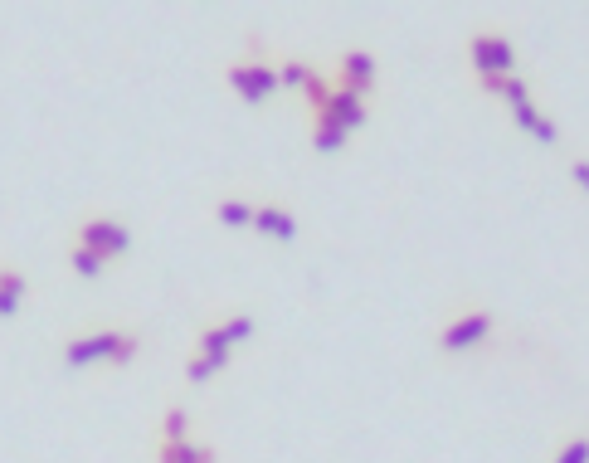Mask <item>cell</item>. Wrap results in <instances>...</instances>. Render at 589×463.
Returning a JSON list of instances; mask_svg holds the SVG:
<instances>
[{
  "mask_svg": "<svg viewBox=\"0 0 589 463\" xmlns=\"http://www.w3.org/2000/svg\"><path fill=\"white\" fill-rule=\"evenodd\" d=\"M468 59L478 78H512L516 74V44L502 30H478L468 35Z\"/></svg>",
  "mask_w": 589,
  "mask_h": 463,
  "instance_id": "obj_1",
  "label": "cell"
},
{
  "mask_svg": "<svg viewBox=\"0 0 589 463\" xmlns=\"http://www.w3.org/2000/svg\"><path fill=\"white\" fill-rule=\"evenodd\" d=\"M224 83L244 98V103H268L273 93H278V64L273 59H234L229 69H224Z\"/></svg>",
  "mask_w": 589,
  "mask_h": 463,
  "instance_id": "obj_2",
  "label": "cell"
},
{
  "mask_svg": "<svg viewBox=\"0 0 589 463\" xmlns=\"http://www.w3.org/2000/svg\"><path fill=\"white\" fill-rule=\"evenodd\" d=\"M492 332H497V312L492 308H468V312H458V317L439 332V351H448V356L473 351V347H482Z\"/></svg>",
  "mask_w": 589,
  "mask_h": 463,
  "instance_id": "obj_3",
  "label": "cell"
},
{
  "mask_svg": "<svg viewBox=\"0 0 589 463\" xmlns=\"http://www.w3.org/2000/svg\"><path fill=\"white\" fill-rule=\"evenodd\" d=\"M74 244H83V249H93V254H103V259H122L127 249H132V230L122 225V220H112V215H88L83 225H78Z\"/></svg>",
  "mask_w": 589,
  "mask_h": 463,
  "instance_id": "obj_4",
  "label": "cell"
},
{
  "mask_svg": "<svg viewBox=\"0 0 589 463\" xmlns=\"http://www.w3.org/2000/svg\"><path fill=\"white\" fill-rule=\"evenodd\" d=\"M336 88H346L356 98H370L375 93V54L370 49H346L336 59Z\"/></svg>",
  "mask_w": 589,
  "mask_h": 463,
  "instance_id": "obj_5",
  "label": "cell"
},
{
  "mask_svg": "<svg viewBox=\"0 0 589 463\" xmlns=\"http://www.w3.org/2000/svg\"><path fill=\"white\" fill-rule=\"evenodd\" d=\"M249 230L268 234V239H278V244H293L297 239V215L283 205V200H263V205H254V225Z\"/></svg>",
  "mask_w": 589,
  "mask_h": 463,
  "instance_id": "obj_6",
  "label": "cell"
},
{
  "mask_svg": "<svg viewBox=\"0 0 589 463\" xmlns=\"http://www.w3.org/2000/svg\"><path fill=\"white\" fill-rule=\"evenodd\" d=\"M112 337H117V327H103V332H78V337L64 342V361H69V366H98V361H108Z\"/></svg>",
  "mask_w": 589,
  "mask_h": 463,
  "instance_id": "obj_7",
  "label": "cell"
},
{
  "mask_svg": "<svg viewBox=\"0 0 589 463\" xmlns=\"http://www.w3.org/2000/svg\"><path fill=\"white\" fill-rule=\"evenodd\" d=\"M322 117H332L336 127H346V132H361L370 122V108H366V98H356V93H346V88L332 83V98H327Z\"/></svg>",
  "mask_w": 589,
  "mask_h": 463,
  "instance_id": "obj_8",
  "label": "cell"
},
{
  "mask_svg": "<svg viewBox=\"0 0 589 463\" xmlns=\"http://www.w3.org/2000/svg\"><path fill=\"white\" fill-rule=\"evenodd\" d=\"M512 122L521 127V132H531L536 142H546V147H555V142H560V127H555L551 117L541 113V103H536V98L516 103V108H512Z\"/></svg>",
  "mask_w": 589,
  "mask_h": 463,
  "instance_id": "obj_9",
  "label": "cell"
},
{
  "mask_svg": "<svg viewBox=\"0 0 589 463\" xmlns=\"http://www.w3.org/2000/svg\"><path fill=\"white\" fill-rule=\"evenodd\" d=\"M25 293H30V278L15 269V264H0V308H5V317H15V312H20Z\"/></svg>",
  "mask_w": 589,
  "mask_h": 463,
  "instance_id": "obj_10",
  "label": "cell"
},
{
  "mask_svg": "<svg viewBox=\"0 0 589 463\" xmlns=\"http://www.w3.org/2000/svg\"><path fill=\"white\" fill-rule=\"evenodd\" d=\"M307 127H312V147H317V152H341V147H346V142H351V132H346V127H336L332 117H322V113H312L307 117Z\"/></svg>",
  "mask_w": 589,
  "mask_h": 463,
  "instance_id": "obj_11",
  "label": "cell"
},
{
  "mask_svg": "<svg viewBox=\"0 0 589 463\" xmlns=\"http://www.w3.org/2000/svg\"><path fill=\"white\" fill-rule=\"evenodd\" d=\"M195 351H200V356H215V361H224V366L234 361V342L224 337L220 322H205V327L195 332Z\"/></svg>",
  "mask_w": 589,
  "mask_h": 463,
  "instance_id": "obj_12",
  "label": "cell"
},
{
  "mask_svg": "<svg viewBox=\"0 0 589 463\" xmlns=\"http://www.w3.org/2000/svg\"><path fill=\"white\" fill-rule=\"evenodd\" d=\"M156 463H215V449L210 444H195V439H185V444H156Z\"/></svg>",
  "mask_w": 589,
  "mask_h": 463,
  "instance_id": "obj_13",
  "label": "cell"
},
{
  "mask_svg": "<svg viewBox=\"0 0 589 463\" xmlns=\"http://www.w3.org/2000/svg\"><path fill=\"white\" fill-rule=\"evenodd\" d=\"M215 220H220L224 230H249L254 225V205L244 195H224L220 205H215Z\"/></svg>",
  "mask_w": 589,
  "mask_h": 463,
  "instance_id": "obj_14",
  "label": "cell"
},
{
  "mask_svg": "<svg viewBox=\"0 0 589 463\" xmlns=\"http://www.w3.org/2000/svg\"><path fill=\"white\" fill-rule=\"evenodd\" d=\"M302 98H307V117L322 113V108H327V98H332V78L322 74L317 64H312V74H307V83H302Z\"/></svg>",
  "mask_w": 589,
  "mask_h": 463,
  "instance_id": "obj_15",
  "label": "cell"
},
{
  "mask_svg": "<svg viewBox=\"0 0 589 463\" xmlns=\"http://www.w3.org/2000/svg\"><path fill=\"white\" fill-rule=\"evenodd\" d=\"M185 439H190V415H185L181 405H171L161 415V439L156 444H185Z\"/></svg>",
  "mask_w": 589,
  "mask_h": 463,
  "instance_id": "obj_16",
  "label": "cell"
},
{
  "mask_svg": "<svg viewBox=\"0 0 589 463\" xmlns=\"http://www.w3.org/2000/svg\"><path fill=\"white\" fill-rule=\"evenodd\" d=\"M69 269H74L78 278H98V273L108 269V259L93 254V249H83V244H69Z\"/></svg>",
  "mask_w": 589,
  "mask_h": 463,
  "instance_id": "obj_17",
  "label": "cell"
},
{
  "mask_svg": "<svg viewBox=\"0 0 589 463\" xmlns=\"http://www.w3.org/2000/svg\"><path fill=\"white\" fill-rule=\"evenodd\" d=\"M137 356H142V337H137V332H117V337H112L108 366H132Z\"/></svg>",
  "mask_w": 589,
  "mask_h": 463,
  "instance_id": "obj_18",
  "label": "cell"
},
{
  "mask_svg": "<svg viewBox=\"0 0 589 463\" xmlns=\"http://www.w3.org/2000/svg\"><path fill=\"white\" fill-rule=\"evenodd\" d=\"M224 361H215V356H200V351H190L185 356V381H195V386H205L210 376H220Z\"/></svg>",
  "mask_w": 589,
  "mask_h": 463,
  "instance_id": "obj_19",
  "label": "cell"
},
{
  "mask_svg": "<svg viewBox=\"0 0 589 463\" xmlns=\"http://www.w3.org/2000/svg\"><path fill=\"white\" fill-rule=\"evenodd\" d=\"M220 327H224V337H229L234 347H239V342H249V337L258 332V322L249 317V312H229V317H224Z\"/></svg>",
  "mask_w": 589,
  "mask_h": 463,
  "instance_id": "obj_20",
  "label": "cell"
},
{
  "mask_svg": "<svg viewBox=\"0 0 589 463\" xmlns=\"http://www.w3.org/2000/svg\"><path fill=\"white\" fill-rule=\"evenodd\" d=\"M551 463H589V434H570V439L555 449Z\"/></svg>",
  "mask_w": 589,
  "mask_h": 463,
  "instance_id": "obj_21",
  "label": "cell"
},
{
  "mask_svg": "<svg viewBox=\"0 0 589 463\" xmlns=\"http://www.w3.org/2000/svg\"><path fill=\"white\" fill-rule=\"evenodd\" d=\"M312 74V64H302V59H283L278 64V88H302Z\"/></svg>",
  "mask_w": 589,
  "mask_h": 463,
  "instance_id": "obj_22",
  "label": "cell"
},
{
  "mask_svg": "<svg viewBox=\"0 0 589 463\" xmlns=\"http://www.w3.org/2000/svg\"><path fill=\"white\" fill-rule=\"evenodd\" d=\"M570 181L589 195V156H570Z\"/></svg>",
  "mask_w": 589,
  "mask_h": 463,
  "instance_id": "obj_23",
  "label": "cell"
},
{
  "mask_svg": "<svg viewBox=\"0 0 589 463\" xmlns=\"http://www.w3.org/2000/svg\"><path fill=\"white\" fill-rule=\"evenodd\" d=\"M0 317H5V308H0Z\"/></svg>",
  "mask_w": 589,
  "mask_h": 463,
  "instance_id": "obj_24",
  "label": "cell"
}]
</instances>
